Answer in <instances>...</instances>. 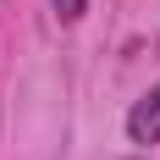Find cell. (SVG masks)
I'll list each match as a JSON object with an SVG mask.
<instances>
[{"label":"cell","mask_w":160,"mask_h":160,"mask_svg":"<svg viewBox=\"0 0 160 160\" xmlns=\"http://www.w3.org/2000/svg\"><path fill=\"white\" fill-rule=\"evenodd\" d=\"M127 138H132V144H160V88H149L144 99H132Z\"/></svg>","instance_id":"6da1fadb"},{"label":"cell","mask_w":160,"mask_h":160,"mask_svg":"<svg viewBox=\"0 0 160 160\" xmlns=\"http://www.w3.org/2000/svg\"><path fill=\"white\" fill-rule=\"evenodd\" d=\"M50 6H55V17H61L66 28H72V22H83V17H88V0H50Z\"/></svg>","instance_id":"7a4b0ae2"}]
</instances>
